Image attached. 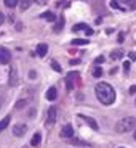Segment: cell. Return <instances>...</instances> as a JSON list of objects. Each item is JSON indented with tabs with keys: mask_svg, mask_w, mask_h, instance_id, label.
<instances>
[{
	"mask_svg": "<svg viewBox=\"0 0 136 148\" xmlns=\"http://www.w3.org/2000/svg\"><path fill=\"white\" fill-rule=\"evenodd\" d=\"M95 93H96V98L103 105H106V106L107 105H112L115 101V90L107 82H99L95 87Z\"/></svg>",
	"mask_w": 136,
	"mask_h": 148,
	"instance_id": "6da1fadb",
	"label": "cell"
},
{
	"mask_svg": "<svg viewBox=\"0 0 136 148\" xmlns=\"http://www.w3.org/2000/svg\"><path fill=\"white\" fill-rule=\"evenodd\" d=\"M135 127H136V118H133V116H127L115 124V130L118 134H127L130 130H133Z\"/></svg>",
	"mask_w": 136,
	"mask_h": 148,
	"instance_id": "7a4b0ae2",
	"label": "cell"
},
{
	"mask_svg": "<svg viewBox=\"0 0 136 148\" xmlns=\"http://www.w3.org/2000/svg\"><path fill=\"white\" fill-rule=\"evenodd\" d=\"M56 116H58V108L51 106L48 110V114H47V127H51L53 124L56 122Z\"/></svg>",
	"mask_w": 136,
	"mask_h": 148,
	"instance_id": "3957f363",
	"label": "cell"
},
{
	"mask_svg": "<svg viewBox=\"0 0 136 148\" xmlns=\"http://www.w3.org/2000/svg\"><path fill=\"white\" fill-rule=\"evenodd\" d=\"M8 84H10V87H16V85H18V69H16L15 64H11V68H10Z\"/></svg>",
	"mask_w": 136,
	"mask_h": 148,
	"instance_id": "277c9868",
	"label": "cell"
},
{
	"mask_svg": "<svg viewBox=\"0 0 136 148\" xmlns=\"http://www.w3.org/2000/svg\"><path fill=\"white\" fill-rule=\"evenodd\" d=\"M59 137L61 138H72L74 137V129L70 124H66V126H63V129H61V132H59Z\"/></svg>",
	"mask_w": 136,
	"mask_h": 148,
	"instance_id": "5b68a950",
	"label": "cell"
},
{
	"mask_svg": "<svg viewBox=\"0 0 136 148\" xmlns=\"http://www.w3.org/2000/svg\"><path fill=\"white\" fill-rule=\"evenodd\" d=\"M26 132H27V126H26V124H21V122H18L16 126H13V134H15L16 137H22Z\"/></svg>",
	"mask_w": 136,
	"mask_h": 148,
	"instance_id": "8992f818",
	"label": "cell"
},
{
	"mask_svg": "<svg viewBox=\"0 0 136 148\" xmlns=\"http://www.w3.org/2000/svg\"><path fill=\"white\" fill-rule=\"evenodd\" d=\"M74 32H78V31H85V34H88V36H91L93 34V29L90 26H87V23H78V24H75V26L72 27Z\"/></svg>",
	"mask_w": 136,
	"mask_h": 148,
	"instance_id": "52a82bcc",
	"label": "cell"
},
{
	"mask_svg": "<svg viewBox=\"0 0 136 148\" xmlns=\"http://www.w3.org/2000/svg\"><path fill=\"white\" fill-rule=\"evenodd\" d=\"M78 77V73H69L66 77V85H67V90H72L74 89V82L75 79Z\"/></svg>",
	"mask_w": 136,
	"mask_h": 148,
	"instance_id": "ba28073f",
	"label": "cell"
},
{
	"mask_svg": "<svg viewBox=\"0 0 136 148\" xmlns=\"http://www.w3.org/2000/svg\"><path fill=\"white\" fill-rule=\"evenodd\" d=\"M78 118L83 119V121L87 122V124H88V126L91 127L93 130H98V122H96L93 118H90V116H85V114H78Z\"/></svg>",
	"mask_w": 136,
	"mask_h": 148,
	"instance_id": "9c48e42d",
	"label": "cell"
},
{
	"mask_svg": "<svg viewBox=\"0 0 136 148\" xmlns=\"http://www.w3.org/2000/svg\"><path fill=\"white\" fill-rule=\"evenodd\" d=\"M10 58H11L10 52H8L7 48H2V47H0V63H3V64L10 63Z\"/></svg>",
	"mask_w": 136,
	"mask_h": 148,
	"instance_id": "30bf717a",
	"label": "cell"
},
{
	"mask_svg": "<svg viewBox=\"0 0 136 148\" xmlns=\"http://www.w3.org/2000/svg\"><path fill=\"white\" fill-rule=\"evenodd\" d=\"M45 97H47V100H50V101L56 100V97H58V90H56V87H50V89L47 90V93H45Z\"/></svg>",
	"mask_w": 136,
	"mask_h": 148,
	"instance_id": "8fae6325",
	"label": "cell"
},
{
	"mask_svg": "<svg viewBox=\"0 0 136 148\" xmlns=\"http://www.w3.org/2000/svg\"><path fill=\"white\" fill-rule=\"evenodd\" d=\"M47 52H48V45L47 44H39V45H37V55H39V56L43 58V56L47 55Z\"/></svg>",
	"mask_w": 136,
	"mask_h": 148,
	"instance_id": "7c38bea8",
	"label": "cell"
},
{
	"mask_svg": "<svg viewBox=\"0 0 136 148\" xmlns=\"http://www.w3.org/2000/svg\"><path fill=\"white\" fill-rule=\"evenodd\" d=\"M40 138H42L40 132H35L32 135V138H30V145H32V147H39V145H40Z\"/></svg>",
	"mask_w": 136,
	"mask_h": 148,
	"instance_id": "4fadbf2b",
	"label": "cell"
},
{
	"mask_svg": "<svg viewBox=\"0 0 136 148\" xmlns=\"http://www.w3.org/2000/svg\"><path fill=\"white\" fill-rule=\"evenodd\" d=\"M32 2H34V0H19V8H21L22 11H26L27 8L32 5Z\"/></svg>",
	"mask_w": 136,
	"mask_h": 148,
	"instance_id": "5bb4252c",
	"label": "cell"
},
{
	"mask_svg": "<svg viewBox=\"0 0 136 148\" xmlns=\"http://www.w3.org/2000/svg\"><path fill=\"white\" fill-rule=\"evenodd\" d=\"M122 56H123V52H122V50H114V52H110V60H112V61H117V60H120Z\"/></svg>",
	"mask_w": 136,
	"mask_h": 148,
	"instance_id": "9a60e30c",
	"label": "cell"
},
{
	"mask_svg": "<svg viewBox=\"0 0 136 148\" xmlns=\"http://www.w3.org/2000/svg\"><path fill=\"white\" fill-rule=\"evenodd\" d=\"M40 16H42L43 19H48V21H55V19H56L55 13H51V11H45V13H42Z\"/></svg>",
	"mask_w": 136,
	"mask_h": 148,
	"instance_id": "2e32d148",
	"label": "cell"
},
{
	"mask_svg": "<svg viewBox=\"0 0 136 148\" xmlns=\"http://www.w3.org/2000/svg\"><path fill=\"white\" fill-rule=\"evenodd\" d=\"M10 116H7V118H3L2 119V121H0V132H2V130H5L8 127V124H10Z\"/></svg>",
	"mask_w": 136,
	"mask_h": 148,
	"instance_id": "e0dca14e",
	"label": "cell"
},
{
	"mask_svg": "<svg viewBox=\"0 0 136 148\" xmlns=\"http://www.w3.org/2000/svg\"><path fill=\"white\" fill-rule=\"evenodd\" d=\"M90 40L88 39H74L72 40V45H88Z\"/></svg>",
	"mask_w": 136,
	"mask_h": 148,
	"instance_id": "ac0fdd59",
	"label": "cell"
},
{
	"mask_svg": "<svg viewBox=\"0 0 136 148\" xmlns=\"http://www.w3.org/2000/svg\"><path fill=\"white\" fill-rule=\"evenodd\" d=\"M63 27H64V19H63V18H59L58 23L55 24V29H53V31H55V32H59V31L63 29Z\"/></svg>",
	"mask_w": 136,
	"mask_h": 148,
	"instance_id": "d6986e66",
	"label": "cell"
},
{
	"mask_svg": "<svg viewBox=\"0 0 136 148\" xmlns=\"http://www.w3.org/2000/svg\"><path fill=\"white\" fill-rule=\"evenodd\" d=\"M109 5H110V8H117V10H120V11H125V7H122V5L118 3V2H115V0H112Z\"/></svg>",
	"mask_w": 136,
	"mask_h": 148,
	"instance_id": "ffe728a7",
	"label": "cell"
},
{
	"mask_svg": "<svg viewBox=\"0 0 136 148\" xmlns=\"http://www.w3.org/2000/svg\"><path fill=\"white\" fill-rule=\"evenodd\" d=\"M91 74H93V77H101V76H103V69L96 66V68H93Z\"/></svg>",
	"mask_w": 136,
	"mask_h": 148,
	"instance_id": "44dd1931",
	"label": "cell"
},
{
	"mask_svg": "<svg viewBox=\"0 0 136 148\" xmlns=\"http://www.w3.org/2000/svg\"><path fill=\"white\" fill-rule=\"evenodd\" d=\"M18 2L19 0H3V3L7 5L8 8H15L16 5H18Z\"/></svg>",
	"mask_w": 136,
	"mask_h": 148,
	"instance_id": "7402d4cb",
	"label": "cell"
},
{
	"mask_svg": "<svg viewBox=\"0 0 136 148\" xmlns=\"http://www.w3.org/2000/svg\"><path fill=\"white\" fill-rule=\"evenodd\" d=\"M70 143H75V145H83V147H87V142H82V140H78V138H72V140H70Z\"/></svg>",
	"mask_w": 136,
	"mask_h": 148,
	"instance_id": "603a6c76",
	"label": "cell"
},
{
	"mask_svg": "<svg viewBox=\"0 0 136 148\" xmlns=\"http://www.w3.org/2000/svg\"><path fill=\"white\" fill-rule=\"evenodd\" d=\"M103 63H104V56L103 55H99L98 58L95 60V64H98V66H99V64H103Z\"/></svg>",
	"mask_w": 136,
	"mask_h": 148,
	"instance_id": "cb8c5ba5",
	"label": "cell"
},
{
	"mask_svg": "<svg viewBox=\"0 0 136 148\" xmlns=\"http://www.w3.org/2000/svg\"><path fill=\"white\" fill-rule=\"evenodd\" d=\"M51 68H53L55 71H58V73H61V69H63V68H61L58 63H56V61H53V63H51Z\"/></svg>",
	"mask_w": 136,
	"mask_h": 148,
	"instance_id": "d4e9b609",
	"label": "cell"
},
{
	"mask_svg": "<svg viewBox=\"0 0 136 148\" xmlns=\"http://www.w3.org/2000/svg\"><path fill=\"white\" fill-rule=\"evenodd\" d=\"M127 5H128L131 10H136V0H128V3Z\"/></svg>",
	"mask_w": 136,
	"mask_h": 148,
	"instance_id": "484cf974",
	"label": "cell"
},
{
	"mask_svg": "<svg viewBox=\"0 0 136 148\" xmlns=\"http://www.w3.org/2000/svg\"><path fill=\"white\" fill-rule=\"evenodd\" d=\"M24 105H26V100H19L18 103H16V108H18V110H19V108H22V106H24Z\"/></svg>",
	"mask_w": 136,
	"mask_h": 148,
	"instance_id": "4316f807",
	"label": "cell"
},
{
	"mask_svg": "<svg viewBox=\"0 0 136 148\" xmlns=\"http://www.w3.org/2000/svg\"><path fill=\"white\" fill-rule=\"evenodd\" d=\"M123 71H125V73L130 71V61H125V63H123Z\"/></svg>",
	"mask_w": 136,
	"mask_h": 148,
	"instance_id": "83f0119b",
	"label": "cell"
},
{
	"mask_svg": "<svg viewBox=\"0 0 136 148\" xmlns=\"http://www.w3.org/2000/svg\"><path fill=\"white\" fill-rule=\"evenodd\" d=\"M35 2H37L39 5H47V3H48V0H35Z\"/></svg>",
	"mask_w": 136,
	"mask_h": 148,
	"instance_id": "f1b7e54d",
	"label": "cell"
},
{
	"mask_svg": "<svg viewBox=\"0 0 136 148\" xmlns=\"http://www.w3.org/2000/svg\"><path fill=\"white\" fill-rule=\"evenodd\" d=\"M35 76H37V73H35V71L32 69V71H30V73H29V77H30V79H34V77H35Z\"/></svg>",
	"mask_w": 136,
	"mask_h": 148,
	"instance_id": "f546056e",
	"label": "cell"
},
{
	"mask_svg": "<svg viewBox=\"0 0 136 148\" xmlns=\"http://www.w3.org/2000/svg\"><path fill=\"white\" fill-rule=\"evenodd\" d=\"M123 36H125V34L120 32V34H118V39H117V40H118V42H123Z\"/></svg>",
	"mask_w": 136,
	"mask_h": 148,
	"instance_id": "4dcf8cb0",
	"label": "cell"
},
{
	"mask_svg": "<svg viewBox=\"0 0 136 148\" xmlns=\"http://www.w3.org/2000/svg\"><path fill=\"white\" fill-rule=\"evenodd\" d=\"M3 21H5V16H3V13H0V26L3 24Z\"/></svg>",
	"mask_w": 136,
	"mask_h": 148,
	"instance_id": "1f68e13d",
	"label": "cell"
},
{
	"mask_svg": "<svg viewBox=\"0 0 136 148\" xmlns=\"http://www.w3.org/2000/svg\"><path fill=\"white\" fill-rule=\"evenodd\" d=\"M130 93H136V85H131V87H130Z\"/></svg>",
	"mask_w": 136,
	"mask_h": 148,
	"instance_id": "d6a6232c",
	"label": "cell"
},
{
	"mask_svg": "<svg viewBox=\"0 0 136 148\" xmlns=\"http://www.w3.org/2000/svg\"><path fill=\"white\" fill-rule=\"evenodd\" d=\"M69 63H70V64H78V63H80V61H78V60H70Z\"/></svg>",
	"mask_w": 136,
	"mask_h": 148,
	"instance_id": "836d02e7",
	"label": "cell"
},
{
	"mask_svg": "<svg viewBox=\"0 0 136 148\" xmlns=\"http://www.w3.org/2000/svg\"><path fill=\"white\" fill-rule=\"evenodd\" d=\"M130 58H131V60H136V53L131 52V53H130Z\"/></svg>",
	"mask_w": 136,
	"mask_h": 148,
	"instance_id": "e575fe53",
	"label": "cell"
},
{
	"mask_svg": "<svg viewBox=\"0 0 136 148\" xmlns=\"http://www.w3.org/2000/svg\"><path fill=\"white\" fill-rule=\"evenodd\" d=\"M118 2H125V3H128V0H118Z\"/></svg>",
	"mask_w": 136,
	"mask_h": 148,
	"instance_id": "d590c367",
	"label": "cell"
},
{
	"mask_svg": "<svg viewBox=\"0 0 136 148\" xmlns=\"http://www.w3.org/2000/svg\"><path fill=\"white\" fill-rule=\"evenodd\" d=\"M135 140H136V130H135Z\"/></svg>",
	"mask_w": 136,
	"mask_h": 148,
	"instance_id": "8d00e7d4",
	"label": "cell"
}]
</instances>
